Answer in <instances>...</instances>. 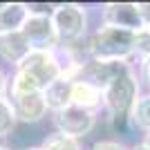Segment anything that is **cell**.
Wrapping results in <instances>:
<instances>
[{"instance_id": "6da1fadb", "label": "cell", "mask_w": 150, "mask_h": 150, "mask_svg": "<svg viewBox=\"0 0 150 150\" xmlns=\"http://www.w3.org/2000/svg\"><path fill=\"white\" fill-rule=\"evenodd\" d=\"M137 96H139V76L130 63L103 92V110L108 112L110 121H114V123L128 121Z\"/></svg>"}, {"instance_id": "7c38bea8", "label": "cell", "mask_w": 150, "mask_h": 150, "mask_svg": "<svg viewBox=\"0 0 150 150\" xmlns=\"http://www.w3.org/2000/svg\"><path fill=\"white\" fill-rule=\"evenodd\" d=\"M72 105H79V108L96 112L99 108H103V92L88 85V83L72 81Z\"/></svg>"}, {"instance_id": "5bb4252c", "label": "cell", "mask_w": 150, "mask_h": 150, "mask_svg": "<svg viewBox=\"0 0 150 150\" xmlns=\"http://www.w3.org/2000/svg\"><path fill=\"white\" fill-rule=\"evenodd\" d=\"M40 150H83L79 139H72L67 134H61V132H52L45 137V141L38 146Z\"/></svg>"}, {"instance_id": "44dd1931", "label": "cell", "mask_w": 150, "mask_h": 150, "mask_svg": "<svg viewBox=\"0 0 150 150\" xmlns=\"http://www.w3.org/2000/svg\"><path fill=\"white\" fill-rule=\"evenodd\" d=\"M141 144H144L146 148L150 150V132H146V134H144V139H141Z\"/></svg>"}, {"instance_id": "ac0fdd59", "label": "cell", "mask_w": 150, "mask_h": 150, "mask_svg": "<svg viewBox=\"0 0 150 150\" xmlns=\"http://www.w3.org/2000/svg\"><path fill=\"white\" fill-rule=\"evenodd\" d=\"M139 79L144 81V85L150 92V56L144 58V61H139Z\"/></svg>"}, {"instance_id": "7a4b0ae2", "label": "cell", "mask_w": 150, "mask_h": 150, "mask_svg": "<svg viewBox=\"0 0 150 150\" xmlns=\"http://www.w3.org/2000/svg\"><path fill=\"white\" fill-rule=\"evenodd\" d=\"M132 38L134 31H125L119 27L101 25L92 34L88 45V54L94 61L105 63H130L132 58Z\"/></svg>"}, {"instance_id": "8fae6325", "label": "cell", "mask_w": 150, "mask_h": 150, "mask_svg": "<svg viewBox=\"0 0 150 150\" xmlns=\"http://www.w3.org/2000/svg\"><path fill=\"white\" fill-rule=\"evenodd\" d=\"M43 96H45V103H47V110L52 114L72 105V81L65 79V76L56 79L52 85H47L43 90Z\"/></svg>"}, {"instance_id": "4fadbf2b", "label": "cell", "mask_w": 150, "mask_h": 150, "mask_svg": "<svg viewBox=\"0 0 150 150\" xmlns=\"http://www.w3.org/2000/svg\"><path fill=\"white\" fill-rule=\"evenodd\" d=\"M128 123L132 128L141 130L144 134L150 132V92H144L137 96V101L130 110V117H128Z\"/></svg>"}, {"instance_id": "ffe728a7", "label": "cell", "mask_w": 150, "mask_h": 150, "mask_svg": "<svg viewBox=\"0 0 150 150\" xmlns=\"http://www.w3.org/2000/svg\"><path fill=\"white\" fill-rule=\"evenodd\" d=\"M7 90H9V76L2 67H0V99L7 96Z\"/></svg>"}, {"instance_id": "3957f363", "label": "cell", "mask_w": 150, "mask_h": 150, "mask_svg": "<svg viewBox=\"0 0 150 150\" xmlns=\"http://www.w3.org/2000/svg\"><path fill=\"white\" fill-rule=\"evenodd\" d=\"M52 25L56 31V40H58V50L61 47H72L85 36L88 29V11L85 7L76 5V2H63L52 9Z\"/></svg>"}, {"instance_id": "9c48e42d", "label": "cell", "mask_w": 150, "mask_h": 150, "mask_svg": "<svg viewBox=\"0 0 150 150\" xmlns=\"http://www.w3.org/2000/svg\"><path fill=\"white\" fill-rule=\"evenodd\" d=\"M29 45L23 38L20 31H13V34H0V61L9 63L13 67H18V63L29 54Z\"/></svg>"}, {"instance_id": "277c9868", "label": "cell", "mask_w": 150, "mask_h": 150, "mask_svg": "<svg viewBox=\"0 0 150 150\" xmlns=\"http://www.w3.org/2000/svg\"><path fill=\"white\" fill-rule=\"evenodd\" d=\"M29 76L31 81L38 85V90H45L47 85L63 76V61L58 56V52H29L23 61L18 63V67Z\"/></svg>"}, {"instance_id": "2e32d148", "label": "cell", "mask_w": 150, "mask_h": 150, "mask_svg": "<svg viewBox=\"0 0 150 150\" xmlns=\"http://www.w3.org/2000/svg\"><path fill=\"white\" fill-rule=\"evenodd\" d=\"M132 56H137L139 61L150 56V27L134 31V38H132Z\"/></svg>"}, {"instance_id": "8992f818", "label": "cell", "mask_w": 150, "mask_h": 150, "mask_svg": "<svg viewBox=\"0 0 150 150\" xmlns=\"http://www.w3.org/2000/svg\"><path fill=\"white\" fill-rule=\"evenodd\" d=\"M54 125H56V132L81 141L96 128V112L79 105H67L54 112Z\"/></svg>"}, {"instance_id": "d6986e66", "label": "cell", "mask_w": 150, "mask_h": 150, "mask_svg": "<svg viewBox=\"0 0 150 150\" xmlns=\"http://www.w3.org/2000/svg\"><path fill=\"white\" fill-rule=\"evenodd\" d=\"M134 5H137V11L144 27H150V2H134Z\"/></svg>"}, {"instance_id": "cb8c5ba5", "label": "cell", "mask_w": 150, "mask_h": 150, "mask_svg": "<svg viewBox=\"0 0 150 150\" xmlns=\"http://www.w3.org/2000/svg\"><path fill=\"white\" fill-rule=\"evenodd\" d=\"M0 150H9V148H7V146H0Z\"/></svg>"}, {"instance_id": "e0dca14e", "label": "cell", "mask_w": 150, "mask_h": 150, "mask_svg": "<svg viewBox=\"0 0 150 150\" xmlns=\"http://www.w3.org/2000/svg\"><path fill=\"white\" fill-rule=\"evenodd\" d=\"M90 150H130V148L121 141H114V139H103V141H96Z\"/></svg>"}, {"instance_id": "9a60e30c", "label": "cell", "mask_w": 150, "mask_h": 150, "mask_svg": "<svg viewBox=\"0 0 150 150\" xmlns=\"http://www.w3.org/2000/svg\"><path fill=\"white\" fill-rule=\"evenodd\" d=\"M16 114H13L11 110V103L5 99H0V139H7L9 134L13 132V128H16Z\"/></svg>"}, {"instance_id": "5b68a950", "label": "cell", "mask_w": 150, "mask_h": 150, "mask_svg": "<svg viewBox=\"0 0 150 150\" xmlns=\"http://www.w3.org/2000/svg\"><path fill=\"white\" fill-rule=\"evenodd\" d=\"M52 11H31L20 29L31 52H58L56 31L52 25Z\"/></svg>"}, {"instance_id": "52a82bcc", "label": "cell", "mask_w": 150, "mask_h": 150, "mask_svg": "<svg viewBox=\"0 0 150 150\" xmlns=\"http://www.w3.org/2000/svg\"><path fill=\"white\" fill-rule=\"evenodd\" d=\"M7 101L11 103V110L16 114V121L23 123H38L47 117V103H45L43 92H16L7 94Z\"/></svg>"}, {"instance_id": "603a6c76", "label": "cell", "mask_w": 150, "mask_h": 150, "mask_svg": "<svg viewBox=\"0 0 150 150\" xmlns=\"http://www.w3.org/2000/svg\"><path fill=\"white\" fill-rule=\"evenodd\" d=\"M23 150H40L38 146H29V148H23Z\"/></svg>"}, {"instance_id": "30bf717a", "label": "cell", "mask_w": 150, "mask_h": 150, "mask_svg": "<svg viewBox=\"0 0 150 150\" xmlns=\"http://www.w3.org/2000/svg\"><path fill=\"white\" fill-rule=\"evenodd\" d=\"M29 16V5L25 2H2L0 5V34L20 31Z\"/></svg>"}, {"instance_id": "7402d4cb", "label": "cell", "mask_w": 150, "mask_h": 150, "mask_svg": "<svg viewBox=\"0 0 150 150\" xmlns=\"http://www.w3.org/2000/svg\"><path fill=\"white\" fill-rule=\"evenodd\" d=\"M130 150H148L146 148L144 144H141V141H139V144H134V146H130Z\"/></svg>"}, {"instance_id": "ba28073f", "label": "cell", "mask_w": 150, "mask_h": 150, "mask_svg": "<svg viewBox=\"0 0 150 150\" xmlns=\"http://www.w3.org/2000/svg\"><path fill=\"white\" fill-rule=\"evenodd\" d=\"M101 25L119 27L125 31H139L144 29V23L139 18L134 2H108L101 9Z\"/></svg>"}]
</instances>
